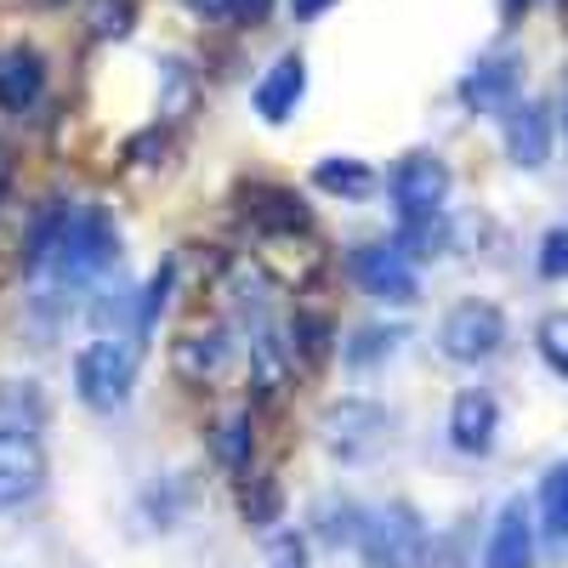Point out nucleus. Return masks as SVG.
Instances as JSON below:
<instances>
[{
	"label": "nucleus",
	"instance_id": "nucleus-1",
	"mask_svg": "<svg viewBox=\"0 0 568 568\" xmlns=\"http://www.w3.org/2000/svg\"><path fill=\"white\" fill-rule=\"evenodd\" d=\"M114 256H120L114 222H109L103 211L80 205V211H69V216H63V233H58V245H52V262H45V267L58 273V284H69V291H80V284L103 278V273L114 267Z\"/></svg>",
	"mask_w": 568,
	"mask_h": 568
},
{
	"label": "nucleus",
	"instance_id": "nucleus-2",
	"mask_svg": "<svg viewBox=\"0 0 568 568\" xmlns=\"http://www.w3.org/2000/svg\"><path fill=\"white\" fill-rule=\"evenodd\" d=\"M136 358L142 342L136 336H98L91 347H80L74 358V393L91 409H120L136 387Z\"/></svg>",
	"mask_w": 568,
	"mask_h": 568
},
{
	"label": "nucleus",
	"instance_id": "nucleus-3",
	"mask_svg": "<svg viewBox=\"0 0 568 568\" xmlns=\"http://www.w3.org/2000/svg\"><path fill=\"white\" fill-rule=\"evenodd\" d=\"M358 557L364 568H420L426 557V524L409 506H382L364 517V535H358Z\"/></svg>",
	"mask_w": 568,
	"mask_h": 568
},
{
	"label": "nucleus",
	"instance_id": "nucleus-4",
	"mask_svg": "<svg viewBox=\"0 0 568 568\" xmlns=\"http://www.w3.org/2000/svg\"><path fill=\"white\" fill-rule=\"evenodd\" d=\"M506 342V313L495 302H455L438 324V347L449 364H489Z\"/></svg>",
	"mask_w": 568,
	"mask_h": 568
},
{
	"label": "nucleus",
	"instance_id": "nucleus-5",
	"mask_svg": "<svg viewBox=\"0 0 568 568\" xmlns=\"http://www.w3.org/2000/svg\"><path fill=\"white\" fill-rule=\"evenodd\" d=\"M449 165L438 160V154H404L398 160V171L387 176V194H393V205H398V216L409 222V216H438L444 211V200H449Z\"/></svg>",
	"mask_w": 568,
	"mask_h": 568
},
{
	"label": "nucleus",
	"instance_id": "nucleus-6",
	"mask_svg": "<svg viewBox=\"0 0 568 568\" xmlns=\"http://www.w3.org/2000/svg\"><path fill=\"white\" fill-rule=\"evenodd\" d=\"M45 489V449L29 426H0V511Z\"/></svg>",
	"mask_w": 568,
	"mask_h": 568
},
{
	"label": "nucleus",
	"instance_id": "nucleus-7",
	"mask_svg": "<svg viewBox=\"0 0 568 568\" xmlns=\"http://www.w3.org/2000/svg\"><path fill=\"white\" fill-rule=\"evenodd\" d=\"M353 273H358L364 291H369L375 302H387V307H415V296H420V273H415V262H409L393 240L364 245V251L353 256Z\"/></svg>",
	"mask_w": 568,
	"mask_h": 568
},
{
	"label": "nucleus",
	"instance_id": "nucleus-8",
	"mask_svg": "<svg viewBox=\"0 0 568 568\" xmlns=\"http://www.w3.org/2000/svg\"><path fill=\"white\" fill-rule=\"evenodd\" d=\"M324 449L329 455H342V460H358V455H375L387 444V415L375 409V404H358V398H347V404H336L324 415Z\"/></svg>",
	"mask_w": 568,
	"mask_h": 568
},
{
	"label": "nucleus",
	"instance_id": "nucleus-9",
	"mask_svg": "<svg viewBox=\"0 0 568 568\" xmlns=\"http://www.w3.org/2000/svg\"><path fill=\"white\" fill-rule=\"evenodd\" d=\"M500 120H506V154H511V165L540 171L551 160V114H546V103L524 98V103H511Z\"/></svg>",
	"mask_w": 568,
	"mask_h": 568
},
{
	"label": "nucleus",
	"instance_id": "nucleus-10",
	"mask_svg": "<svg viewBox=\"0 0 568 568\" xmlns=\"http://www.w3.org/2000/svg\"><path fill=\"white\" fill-rule=\"evenodd\" d=\"M495 433H500V404L484 393V387H466L449 409V444L460 455H489L495 449Z\"/></svg>",
	"mask_w": 568,
	"mask_h": 568
},
{
	"label": "nucleus",
	"instance_id": "nucleus-11",
	"mask_svg": "<svg viewBox=\"0 0 568 568\" xmlns=\"http://www.w3.org/2000/svg\"><path fill=\"white\" fill-rule=\"evenodd\" d=\"M484 568H535V517H529L524 500L500 506L489 546H484Z\"/></svg>",
	"mask_w": 568,
	"mask_h": 568
},
{
	"label": "nucleus",
	"instance_id": "nucleus-12",
	"mask_svg": "<svg viewBox=\"0 0 568 568\" xmlns=\"http://www.w3.org/2000/svg\"><path fill=\"white\" fill-rule=\"evenodd\" d=\"M307 98V58L302 52H284L262 80H256V114L267 125H284L296 114V103Z\"/></svg>",
	"mask_w": 568,
	"mask_h": 568
},
{
	"label": "nucleus",
	"instance_id": "nucleus-13",
	"mask_svg": "<svg viewBox=\"0 0 568 568\" xmlns=\"http://www.w3.org/2000/svg\"><path fill=\"white\" fill-rule=\"evenodd\" d=\"M460 103L471 114H506L517 103V69L511 58H484V63H471L466 80H460Z\"/></svg>",
	"mask_w": 568,
	"mask_h": 568
},
{
	"label": "nucleus",
	"instance_id": "nucleus-14",
	"mask_svg": "<svg viewBox=\"0 0 568 568\" xmlns=\"http://www.w3.org/2000/svg\"><path fill=\"white\" fill-rule=\"evenodd\" d=\"M227 358H233V342L222 336V329H187V336L171 347V369L194 387L216 382V375L227 369Z\"/></svg>",
	"mask_w": 568,
	"mask_h": 568
},
{
	"label": "nucleus",
	"instance_id": "nucleus-15",
	"mask_svg": "<svg viewBox=\"0 0 568 568\" xmlns=\"http://www.w3.org/2000/svg\"><path fill=\"white\" fill-rule=\"evenodd\" d=\"M45 91V63L40 52H29V45H12L7 58H0V109L7 114H29L40 103Z\"/></svg>",
	"mask_w": 568,
	"mask_h": 568
},
{
	"label": "nucleus",
	"instance_id": "nucleus-16",
	"mask_svg": "<svg viewBox=\"0 0 568 568\" xmlns=\"http://www.w3.org/2000/svg\"><path fill=\"white\" fill-rule=\"evenodd\" d=\"M313 182L324 187V194H342V200H364L369 187H375V171L353 154H336V160H318Z\"/></svg>",
	"mask_w": 568,
	"mask_h": 568
},
{
	"label": "nucleus",
	"instance_id": "nucleus-17",
	"mask_svg": "<svg viewBox=\"0 0 568 568\" xmlns=\"http://www.w3.org/2000/svg\"><path fill=\"white\" fill-rule=\"evenodd\" d=\"M409 262H433V256H444V245H449V222H444V211L438 216H409L404 227H398V240H393Z\"/></svg>",
	"mask_w": 568,
	"mask_h": 568
},
{
	"label": "nucleus",
	"instance_id": "nucleus-18",
	"mask_svg": "<svg viewBox=\"0 0 568 568\" xmlns=\"http://www.w3.org/2000/svg\"><path fill=\"white\" fill-rule=\"evenodd\" d=\"M540 517H546L551 540H568V460L551 466V478L540 484Z\"/></svg>",
	"mask_w": 568,
	"mask_h": 568
},
{
	"label": "nucleus",
	"instance_id": "nucleus-19",
	"mask_svg": "<svg viewBox=\"0 0 568 568\" xmlns=\"http://www.w3.org/2000/svg\"><path fill=\"white\" fill-rule=\"evenodd\" d=\"M540 358L551 364V375H562V382H568V313L540 318Z\"/></svg>",
	"mask_w": 568,
	"mask_h": 568
},
{
	"label": "nucleus",
	"instance_id": "nucleus-20",
	"mask_svg": "<svg viewBox=\"0 0 568 568\" xmlns=\"http://www.w3.org/2000/svg\"><path fill=\"white\" fill-rule=\"evenodd\" d=\"M398 342H404V329H382V324H369V329H358V342L347 347V364H375V358H387Z\"/></svg>",
	"mask_w": 568,
	"mask_h": 568
},
{
	"label": "nucleus",
	"instance_id": "nucleus-21",
	"mask_svg": "<svg viewBox=\"0 0 568 568\" xmlns=\"http://www.w3.org/2000/svg\"><path fill=\"white\" fill-rule=\"evenodd\" d=\"M131 18H136L131 0H98V7H91V34H98V40H120L131 29Z\"/></svg>",
	"mask_w": 568,
	"mask_h": 568
},
{
	"label": "nucleus",
	"instance_id": "nucleus-22",
	"mask_svg": "<svg viewBox=\"0 0 568 568\" xmlns=\"http://www.w3.org/2000/svg\"><path fill=\"white\" fill-rule=\"evenodd\" d=\"M216 449H222V460H227L233 471H245V460H251V415H233V420L222 426Z\"/></svg>",
	"mask_w": 568,
	"mask_h": 568
},
{
	"label": "nucleus",
	"instance_id": "nucleus-23",
	"mask_svg": "<svg viewBox=\"0 0 568 568\" xmlns=\"http://www.w3.org/2000/svg\"><path fill=\"white\" fill-rule=\"evenodd\" d=\"M165 296H171V267H160V273L149 278V291L136 296V324H142V336H149V329H154V318H160Z\"/></svg>",
	"mask_w": 568,
	"mask_h": 568
},
{
	"label": "nucleus",
	"instance_id": "nucleus-24",
	"mask_svg": "<svg viewBox=\"0 0 568 568\" xmlns=\"http://www.w3.org/2000/svg\"><path fill=\"white\" fill-rule=\"evenodd\" d=\"M540 273L546 278H568V222H557L540 240Z\"/></svg>",
	"mask_w": 568,
	"mask_h": 568
},
{
	"label": "nucleus",
	"instance_id": "nucleus-25",
	"mask_svg": "<svg viewBox=\"0 0 568 568\" xmlns=\"http://www.w3.org/2000/svg\"><path fill=\"white\" fill-rule=\"evenodd\" d=\"M329 7H336V0H291V18H296V23H313V18H324Z\"/></svg>",
	"mask_w": 568,
	"mask_h": 568
},
{
	"label": "nucleus",
	"instance_id": "nucleus-26",
	"mask_svg": "<svg viewBox=\"0 0 568 568\" xmlns=\"http://www.w3.org/2000/svg\"><path fill=\"white\" fill-rule=\"evenodd\" d=\"M262 12H267V0H233V12H227V18H240V23H262Z\"/></svg>",
	"mask_w": 568,
	"mask_h": 568
},
{
	"label": "nucleus",
	"instance_id": "nucleus-27",
	"mask_svg": "<svg viewBox=\"0 0 568 568\" xmlns=\"http://www.w3.org/2000/svg\"><path fill=\"white\" fill-rule=\"evenodd\" d=\"M194 12H211V18H227L233 12V0H187Z\"/></svg>",
	"mask_w": 568,
	"mask_h": 568
},
{
	"label": "nucleus",
	"instance_id": "nucleus-28",
	"mask_svg": "<svg viewBox=\"0 0 568 568\" xmlns=\"http://www.w3.org/2000/svg\"><path fill=\"white\" fill-rule=\"evenodd\" d=\"M500 7H506V18H517V12H524V7H529V0H500Z\"/></svg>",
	"mask_w": 568,
	"mask_h": 568
},
{
	"label": "nucleus",
	"instance_id": "nucleus-29",
	"mask_svg": "<svg viewBox=\"0 0 568 568\" xmlns=\"http://www.w3.org/2000/svg\"><path fill=\"white\" fill-rule=\"evenodd\" d=\"M562 125H568V80H562Z\"/></svg>",
	"mask_w": 568,
	"mask_h": 568
}]
</instances>
